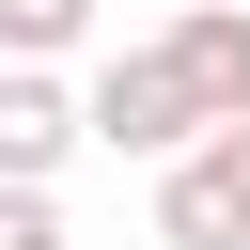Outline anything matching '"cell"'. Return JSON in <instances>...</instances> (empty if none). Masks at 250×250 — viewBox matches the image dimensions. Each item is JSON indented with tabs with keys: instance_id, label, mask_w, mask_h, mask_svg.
<instances>
[{
	"instance_id": "obj_5",
	"label": "cell",
	"mask_w": 250,
	"mask_h": 250,
	"mask_svg": "<svg viewBox=\"0 0 250 250\" xmlns=\"http://www.w3.org/2000/svg\"><path fill=\"white\" fill-rule=\"evenodd\" d=\"M0 250H62V188H0Z\"/></svg>"
},
{
	"instance_id": "obj_1",
	"label": "cell",
	"mask_w": 250,
	"mask_h": 250,
	"mask_svg": "<svg viewBox=\"0 0 250 250\" xmlns=\"http://www.w3.org/2000/svg\"><path fill=\"white\" fill-rule=\"evenodd\" d=\"M156 250H250V125H203L156 156Z\"/></svg>"
},
{
	"instance_id": "obj_4",
	"label": "cell",
	"mask_w": 250,
	"mask_h": 250,
	"mask_svg": "<svg viewBox=\"0 0 250 250\" xmlns=\"http://www.w3.org/2000/svg\"><path fill=\"white\" fill-rule=\"evenodd\" d=\"M94 47V0H0V62H62Z\"/></svg>"
},
{
	"instance_id": "obj_3",
	"label": "cell",
	"mask_w": 250,
	"mask_h": 250,
	"mask_svg": "<svg viewBox=\"0 0 250 250\" xmlns=\"http://www.w3.org/2000/svg\"><path fill=\"white\" fill-rule=\"evenodd\" d=\"M78 141H94L78 78H62V62H0V188H62Z\"/></svg>"
},
{
	"instance_id": "obj_2",
	"label": "cell",
	"mask_w": 250,
	"mask_h": 250,
	"mask_svg": "<svg viewBox=\"0 0 250 250\" xmlns=\"http://www.w3.org/2000/svg\"><path fill=\"white\" fill-rule=\"evenodd\" d=\"M78 109H94V141H109V156H188V141H203V109H188L172 47H109V62L78 78Z\"/></svg>"
}]
</instances>
